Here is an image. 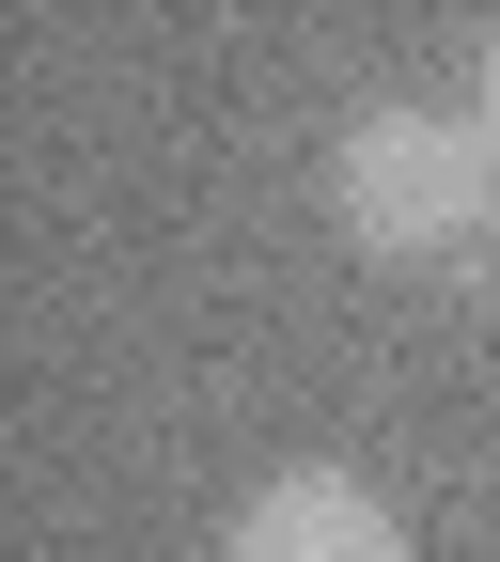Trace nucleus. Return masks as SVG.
I'll use <instances>...</instances> for the list:
<instances>
[{"label":"nucleus","mask_w":500,"mask_h":562,"mask_svg":"<svg viewBox=\"0 0 500 562\" xmlns=\"http://www.w3.org/2000/svg\"><path fill=\"white\" fill-rule=\"evenodd\" d=\"M329 203H344V235L376 266H422V281L500 266V140H485V110H407V94L360 110L344 157H329Z\"/></svg>","instance_id":"nucleus-1"},{"label":"nucleus","mask_w":500,"mask_h":562,"mask_svg":"<svg viewBox=\"0 0 500 562\" xmlns=\"http://www.w3.org/2000/svg\"><path fill=\"white\" fill-rule=\"evenodd\" d=\"M220 562H407V516L376 501L360 469H266L235 501V547Z\"/></svg>","instance_id":"nucleus-2"},{"label":"nucleus","mask_w":500,"mask_h":562,"mask_svg":"<svg viewBox=\"0 0 500 562\" xmlns=\"http://www.w3.org/2000/svg\"><path fill=\"white\" fill-rule=\"evenodd\" d=\"M485 140H500V32H485Z\"/></svg>","instance_id":"nucleus-3"}]
</instances>
